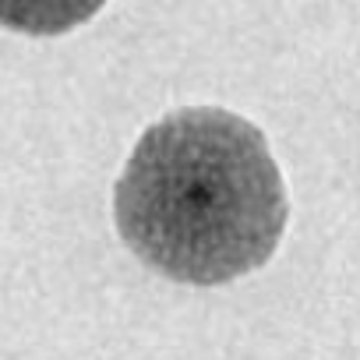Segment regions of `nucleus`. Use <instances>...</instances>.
I'll list each match as a JSON object with an SVG mask.
<instances>
[{"label":"nucleus","instance_id":"f03ea898","mask_svg":"<svg viewBox=\"0 0 360 360\" xmlns=\"http://www.w3.org/2000/svg\"><path fill=\"white\" fill-rule=\"evenodd\" d=\"M103 4L106 0H0V25L25 36H64Z\"/></svg>","mask_w":360,"mask_h":360},{"label":"nucleus","instance_id":"f257e3e1","mask_svg":"<svg viewBox=\"0 0 360 360\" xmlns=\"http://www.w3.org/2000/svg\"><path fill=\"white\" fill-rule=\"evenodd\" d=\"M286 216V184L262 127L219 106L155 120L113 188L120 240L152 272L191 286L262 269Z\"/></svg>","mask_w":360,"mask_h":360}]
</instances>
